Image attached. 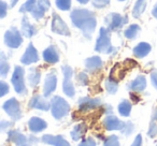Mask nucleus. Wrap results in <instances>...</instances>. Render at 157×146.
I'll return each mask as SVG.
<instances>
[{
  "label": "nucleus",
  "mask_w": 157,
  "mask_h": 146,
  "mask_svg": "<svg viewBox=\"0 0 157 146\" xmlns=\"http://www.w3.org/2000/svg\"><path fill=\"white\" fill-rule=\"evenodd\" d=\"M57 85V77L54 71L50 72L45 77L44 80V86H43V96L48 97L55 92Z\"/></svg>",
  "instance_id": "11"
},
{
  "label": "nucleus",
  "mask_w": 157,
  "mask_h": 146,
  "mask_svg": "<svg viewBox=\"0 0 157 146\" xmlns=\"http://www.w3.org/2000/svg\"><path fill=\"white\" fill-rule=\"evenodd\" d=\"M147 135L150 137H154L157 135V125L155 122H151L150 127H148V131H147Z\"/></svg>",
  "instance_id": "37"
},
{
  "label": "nucleus",
  "mask_w": 157,
  "mask_h": 146,
  "mask_svg": "<svg viewBox=\"0 0 157 146\" xmlns=\"http://www.w3.org/2000/svg\"><path fill=\"white\" fill-rule=\"evenodd\" d=\"M28 127L29 130L33 133H38L46 129L48 124H46L45 120H43L40 117H31L28 122Z\"/></svg>",
  "instance_id": "18"
},
{
  "label": "nucleus",
  "mask_w": 157,
  "mask_h": 146,
  "mask_svg": "<svg viewBox=\"0 0 157 146\" xmlns=\"http://www.w3.org/2000/svg\"><path fill=\"white\" fill-rule=\"evenodd\" d=\"M151 81H152L153 86L157 89V70L156 69L151 72Z\"/></svg>",
  "instance_id": "41"
},
{
  "label": "nucleus",
  "mask_w": 157,
  "mask_h": 146,
  "mask_svg": "<svg viewBox=\"0 0 157 146\" xmlns=\"http://www.w3.org/2000/svg\"><path fill=\"white\" fill-rule=\"evenodd\" d=\"M42 57H43L44 61L48 63H56L59 60V54L58 51L55 46H48V48L43 51L42 53Z\"/></svg>",
  "instance_id": "19"
},
{
  "label": "nucleus",
  "mask_w": 157,
  "mask_h": 146,
  "mask_svg": "<svg viewBox=\"0 0 157 146\" xmlns=\"http://www.w3.org/2000/svg\"><path fill=\"white\" fill-rule=\"evenodd\" d=\"M41 141L44 144L52 146H71L69 142L66 141L61 135H51V134H44L41 137Z\"/></svg>",
  "instance_id": "16"
},
{
  "label": "nucleus",
  "mask_w": 157,
  "mask_h": 146,
  "mask_svg": "<svg viewBox=\"0 0 157 146\" xmlns=\"http://www.w3.org/2000/svg\"><path fill=\"white\" fill-rule=\"evenodd\" d=\"M146 1H147V0H137V2H136L135 7H133V10H132L133 17L139 18L140 16L142 15V13H143L146 8V5H147Z\"/></svg>",
  "instance_id": "25"
},
{
  "label": "nucleus",
  "mask_w": 157,
  "mask_h": 146,
  "mask_svg": "<svg viewBox=\"0 0 157 146\" xmlns=\"http://www.w3.org/2000/svg\"><path fill=\"white\" fill-rule=\"evenodd\" d=\"M70 105L63 98L55 96L51 100V112L55 119H61L69 114Z\"/></svg>",
  "instance_id": "3"
},
{
  "label": "nucleus",
  "mask_w": 157,
  "mask_h": 146,
  "mask_svg": "<svg viewBox=\"0 0 157 146\" xmlns=\"http://www.w3.org/2000/svg\"><path fill=\"white\" fill-rule=\"evenodd\" d=\"M131 146H142V137H141V134H138L137 137H136L135 141H133V143L131 144Z\"/></svg>",
  "instance_id": "42"
},
{
  "label": "nucleus",
  "mask_w": 157,
  "mask_h": 146,
  "mask_svg": "<svg viewBox=\"0 0 157 146\" xmlns=\"http://www.w3.org/2000/svg\"><path fill=\"white\" fill-rule=\"evenodd\" d=\"M10 88H9V85H8L6 82L1 81L0 82V97H3L9 92Z\"/></svg>",
  "instance_id": "38"
},
{
  "label": "nucleus",
  "mask_w": 157,
  "mask_h": 146,
  "mask_svg": "<svg viewBox=\"0 0 157 146\" xmlns=\"http://www.w3.org/2000/svg\"><path fill=\"white\" fill-rule=\"evenodd\" d=\"M95 51L102 54H111L115 52V47L112 46L111 38H110V29L101 27L99 30V37L96 41Z\"/></svg>",
  "instance_id": "2"
},
{
  "label": "nucleus",
  "mask_w": 157,
  "mask_h": 146,
  "mask_svg": "<svg viewBox=\"0 0 157 146\" xmlns=\"http://www.w3.org/2000/svg\"><path fill=\"white\" fill-rule=\"evenodd\" d=\"M51 29L53 32L57 33L60 36H70V30L68 28L67 24L63 21V18L58 15L57 13H53L52 18V25H51Z\"/></svg>",
  "instance_id": "8"
},
{
  "label": "nucleus",
  "mask_w": 157,
  "mask_h": 146,
  "mask_svg": "<svg viewBox=\"0 0 157 146\" xmlns=\"http://www.w3.org/2000/svg\"><path fill=\"white\" fill-rule=\"evenodd\" d=\"M71 22L76 28L81 29L83 35L90 39L97 26V20L92 11L86 9H74L70 14Z\"/></svg>",
  "instance_id": "1"
},
{
  "label": "nucleus",
  "mask_w": 157,
  "mask_h": 146,
  "mask_svg": "<svg viewBox=\"0 0 157 146\" xmlns=\"http://www.w3.org/2000/svg\"><path fill=\"white\" fill-rule=\"evenodd\" d=\"M103 146H120V141H118V137L115 134L109 135L105 137L103 141Z\"/></svg>",
  "instance_id": "32"
},
{
  "label": "nucleus",
  "mask_w": 157,
  "mask_h": 146,
  "mask_svg": "<svg viewBox=\"0 0 157 146\" xmlns=\"http://www.w3.org/2000/svg\"><path fill=\"white\" fill-rule=\"evenodd\" d=\"M117 88H118V85H117V82L115 81L114 79L110 77L105 81V89L109 94L111 95H114L116 92H117Z\"/></svg>",
  "instance_id": "30"
},
{
  "label": "nucleus",
  "mask_w": 157,
  "mask_h": 146,
  "mask_svg": "<svg viewBox=\"0 0 157 146\" xmlns=\"http://www.w3.org/2000/svg\"><path fill=\"white\" fill-rule=\"evenodd\" d=\"M24 146H31V145H30V144H29V143H27L26 145H24Z\"/></svg>",
  "instance_id": "49"
},
{
  "label": "nucleus",
  "mask_w": 157,
  "mask_h": 146,
  "mask_svg": "<svg viewBox=\"0 0 157 146\" xmlns=\"http://www.w3.org/2000/svg\"><path fill=\"white\" fill-rule=\"evenodd\" d=\"M78 110L80 111H90V110L96 109L102 104L99 98H90V97H84L78 100Z\"/></svg>",
  "instance_id": "13"
},
{
  "label": "nucleus",
  "mask_w": 157,
  "mask_h": 146,
  "mask_svg": "<svg viewBox=\"0 0 157 146\" xmlns=\"http://www.w3.org/2000/svg\"><path fill=\"white\" fill-rule=\"evenodd\" d=\"M78 1L80 3H82V5H86V3H87L88 1H90V0H78Z\"/></svg>",
  "instance_id": "48"
},
{
  "label": "nucleus",
  "mask_w": 157,
  "mask_h": 146,
  "mask_svg": "<svg viewBox=\"0 0 157 146\" xmlns=\"http://www.w3.org/2000/svg\"><path fill=\"white\" fill-rule=\"evenodd\" d=\"M76 81L80 85H86L88 83V77L85 72H81L78 73V77H76Z\"/></svg>",
  "instance_id": "34"
},
{
  "label": "nucleus",
  "mask_w": 157,
  "mask_h": 146,
  "mask_svg": "<svg viewBox=\"0 0 157 146\" xmlns=\"http://www.w3.org/2000/svg\"><path fill=\"white\" fill-rule=\"evenodd\" d=\"M9 70H10V65L8 63L5 54L1 53L0 54V74H1V77H7V74L9 73Z\"/></svg>",
  "instance_id": "29"
},
{
  "label": "nucleus",
  "mask_w": 157,
  "mask_h": 146,
  "mask_svg": "<svg viewBox=\"0 0 157 146\" xmlns=\"http://www.w3.org/2000/svg\"><path fill=\"white\" fill-rule=\"evenodd\" d=\"M56 7L61 11H68L71 8V0H55Z\"/></svg>",
  "instance_id": "33"
},
{
  "label": "nucleus",
  "mask_w": 157,
  "mask_h": 146,
  "mask_svg": "<svg viewBox=\"0 0 157 146\" xmlns=\"http://www.w3.org/2000/svg\"><path fill=\"white\" fill-rule=\"evenodd\" d=\"M110 3V0H93V6L97 9H102Z\"/></svg>",
  "instance_id": "36"
},
{
  "label": "nucleus",
  "mask_w": 157,
  "mask_h": 146,
  "mask_svg": "<svg viewBox=\"0 0 157 146\" xmlns=\"http://www.w3.org/2000/svg\"><path fill=\"white\" fill-rule=\"evenodd\" d=\"M152 15L154 16L155 18H157V5L155 6L154 8H153V10H152Z\"/></svg>",
  "instance_id": "45"
},
{
  "label": "nucleus",
  "mask_w": 157,
  "mask_h": 146,
  "mask_svg": "<svg viewBox=\"0 0 157 146\" xmlns=\"http://www.w3.org/2000/svg\"><path fill=\"white\" fill-rule=\"evenodd\" d=\"M118 113L124 117H128L130 115L131 112V103L128 100H123L122 102L118 104Z\"/></svg>",
  "instance_id": "28"
},
{
  "label": "nucleus",
  "mask_w": 157,
  "mask_h": 146,
  "mask_svg": "<svg viewBox=\"0 0 157 146\" xmlns=\"http://www.w3.org/2000/svg\"><path fill=\"white\" fill-rule=\"evenodd\" d=\"M5 112L12 118L13 120H20L22 117V111H21L20 102L15 98H11L7 100L2 105Z\"/></svg>",
  "instance_id": "7"
},
{
  "label": "nucleus",
  "mask_w": 157,
  "mask_h": 146,
  "mask_svg": "<svg viewBox=\"0 0 157 146\" xmlns=\"http://www.w3.org/2000/svg\"><path fill=\"white\" fill-rule=\"evenodd\" d=\"M63 90L66 96L74 97L75 95V89H74L73 83H72V75H73V70L69 66H63Z\"/></svg>",
  "instance_id": "5"
},
{
  "label": "nucleus",
  "mask_w": 157,
  "mask_h": 146,
  "mask_svg": "<svg viewBox=\"0 0 157 146\" xmlns=\"http://www.w3.org/2000/svg\"><path fill=\"white\" fill-rule=\"evenodd\" d=\"M133 129H135V127H133L132 122H126L124 129L122 130V133L124 135H129V134H131V133H132Z\"/></svg>",
  "instance_id": "35"
},
{
  "label": "nucleus",
  "mask_w": 157,
  "mask_h": 146,
  "mask_svg": "<svg viewBox=\"0 0 157 146\" xmlns=\"http://www.w3.org/2000/svg\"><path fill=\"white\" fill-rule=\"evenodd\" d=\"M38 0H27L26 2L20 8L21 13H26V12H31L35 9L36 5H37Z\"/></svg>",
  "instance_id": "31"
},
{
  "label": "nucleus",
  "mask_w": 157,
  "mask_h": 146,
  "mask_svg": "<svg viewBox=\"0 0 157 146\" xmlns=\"http://www.w3.org/2000/svg\"><path fill=\"white\" fill-rule=\"evenodd\" d=\"M17 1H18V0H11V3H10V7L13 8L14 6H15L16 3H17Z\"/></svg>",
  "instance_id": "47"
},
{
  "label": "nucleus",
  "mask_w": 157,
  "mask_h": 146,
  "mask_svg": "<svg viewBox=\"0 0 157 146\" xmlns=\"http://www.w3.org/2000/svg\"><path fill=\"white\" fill-rule=\"evenodd\" d=\"M39 60V55H38V51L37 48L33 46V43H29L27 46L26 51L23 54L22 58H21V62L23 65H31V63H35Z\"/></svg>",
  "instance_id": "10"
},
{
  "label": "nucleus",
  "mask_w": 157,
  "mask_h": 146,
  "mask_svg": "<svg viewBox=\"0 0 157 146\" xmlns=\"http://www.w3.org/2000/svg\"><path fill=\"white\" fill-rule=\"evenodd\" d=\"M8 137L9 140L17 146H24L28 143V137L24 135L22 132L18 130H11L8 133Z\"/></svg>",
  "instance_id": "20"
},
{
  "label": "nucleus",
  "mask_w": 157,
  "mask_h": 146,
  "mask_svg": "<svg viewBox=\"0 0 157 146\" xmlns=\"http://www.w3.org/2000/svg\"><path fill=\"white\" fill-rule=\"evenodd\" d=\"M129 90L136 92H141L146 88V79L144 75H138L133 81H131L130 83L127 85Z\"/></svg>",
  "instance_id": "17"
},
{
  "label": "nucleus",
  "mask_w": 157,
  "mask_h": 146,
  "mask_svg": "<svg viewBox=\"0 0 157 146\" xmlns=\"http://www.w3.org/2000/svg\"><path fill=\"white\" fill-rule=\"evenodd\" d=\"M29 107L40 110V111H48L51 109V102H48L44 97L36 95L29 101Z\"/></svg>",
  "instance_id": "14"
},
{
  "label": "nucleus",
  "mask_w": 157,
  "mask_h": 146,
  "mask_svg": "<svg viewBox=\"0 0 157 146\" xmlns=\"http://www.w3.org/2000/svg\"><path fill=\"white\" fill-rule=\"evenodd\" d=\"M50 7H51L50 0H38L35 9H33L30 13L33 18L40 20V18L43 17L44 14L46 13V11L50 9Z\"/></svg>",
  "instance_id": "15"
},
{
  "label": "nucleus",
  "mask_w": 157,
  "mask_h": 146,
  "mask_svg": "<svg viewBox=\"0 0 157 146\" xmlns=\"http://www.w3.org/2000/svg\"><path fill=\"white\" fill-rule=\"evenodd\" d=\"M152 47L148 43L146 42H141L137 46H135L133 48V55H135L137 58H143V57L147 56L148 53L151 52Z\"/></svg>",
  "instance_id": "22"
},
{
  "label": "nucleus",
  "mask_w": 157,
  "mask_h": 146,
  "mask_svg": "<svg viewBox=\"0 0 157 146\" xmlns=\"http://www.w3.org/2000/svg\"><path fill=\"white\" fill-rule=\"evenodd\" d=\"M140 31H141V28H140L139 25L133 24V25H130V26L125 30L124 35L127 39L132 40V39H136V38H137V36L140 33Z\"/></svg>",
  "instance_id": "27"
},
{
  "label": "nucleus",
  "mask_w": 157,
  "mask_h": 146,
  "mask_svg": "<svg viewBox=\"0 0 157 146\" xmlns=\"http://www.w3.org/2000/svg\"><path fill=\"white\" fill-rule=\"evenodd\" d=\"M28 142H29V144H33V143L37 144L38 142H39V140H38L35 135H30V137H29V139H28Z\"/></svg>",
  "instance_id": "44"
},
{
  "label": "nucleus",
  "mask_w": 157,
  "mask_h": 146,
  "mask_svg": "<svg viewBox=\"0 0 157 146\" xmlns=\"http://www.w3.org/2000/svg\"><path fill=\"white\" fill-rule=\"evenodd\" d=\"M5 43L10 48H17L23 43V37L21 32L15 28L12 27L5 33Z\"/></svg>",
  "instance_id": "6"
},
{
  "label": "nucleus",
  "mask_w": 157,
  "mask_h": 146,
  "mask_svg": "<svg viewBox=\"0 0 157 146\" xmlns=\"http://www.w3.org/2000/svg\"><path fill=\"white\" fill-rule=\"evenodd\" d=\"M40 79H41V73L38 69H30L29 71V74H28V82L30 84V86L35 87L39 84Z\"/></svg>",
  "instance_id": "26"
},
{
  "label": "nucleus",
  "mask_w": 157,
  "mask_h": 146,
  "mask_svg": "<svg viewBox=\"0 0 157 146\" xmlns=\"http://www.w3.org/2000/svg\"><path fill=\"white\" fill-rule=\"evenodd\" d=\"M102 124H103V127H105L108 131H113V130L122 131L123 129H124L126 122L120 120L114 115H108L107 117L103 119Z\"/></svg>",
  "instance_id": "12"
},
{
  "label": "nucleus",
  "mask_w": 157,
  "mask_h": 146,
  "mask_svg": "<svg viewBox=\"0 0 157 146\" xmlns=\"http://www.w3.org/2000/svg\"><path fill=\"white\" fill-rule=\"evenodd\" d=\"M24 69L20 66H16L14 68L13 75H12L11 82L13 84L14 90L17 92L18 95H25L27 92L26 86H25L24 82Z\"/></svg>",
  "instance_id": "4"
},
{
  "label": "nucleus",
  "mask_w": 157,
  "mask_h": 146,
  "mask_svg": "<svg viewBox=\"0 0 157 146\" xmlns=\"http://www.w3.org/2000/svg\"><path fill=\"white\" fill-rule=\"evenodd\" d=\"M120 1H125V0H120Z\"/></svg>",
  "instance_id": "50"
},
{
  "label": "nucleus",
  "mask_w": 157,
  "mask_h": 146,
  "mask_svg": "<svg viewBox=\"0 0 157 146\" xmlns=\"http://www.w3.org/2000/svg\"><path fill=\"white\" fill-rule=\"evenodd\" d=\"M153 119L157 120V107H155L154 112H153Z\"/></svg>",
  "instance_id": "46"
},
{
  "label": "nucleus",
  "mask_w": 157,
  "mask_h": 146,
  "mask_svg": "<svg viewBox=\"0 0 157 146\" xmlns=\"http://www.w3.org/2000/svg\"><path fill=\"white\" fill-rule=\"evenodd\" d=\"M96 141L93 137H86L84 139L81 143L78 144V146H96Z\"/></svg>",
  "instance_id": "39"
},
{
  "label": "nucleus",
  "mask_w": 157,
  "mask_h": 146,
  "mask_svg": "<svg viewBox=\"0 0 157 146\" xmlns=\"http://www.w3.org/2000/svg\"><path fill=\"white\" fill-rule=\"evenodd\" d=\"M7 9H8V6L5 1H0V17L3 18L7 14Z\"/></svg>",
  "instance_id": "40"
},
{
  "label": "nucleus",
  "mask_w": 157,
  "mask_h": 146,
  "mask_svg": "<svg viewBox=\"0 0 157 146\" xmlns=\"http://www.w3.org/2000/svg\"><path fill=\"white\" fill-rule=\"evenodd\" d=\"M86 130H87V128H86L85 125H84V124H78L73 128V130L71 131L70 135H71V137H72V140H73V141H78V140H81L82 137H84Z\"/></svg>",
  "instance_id": "24"
},
{
  "label": "nucleus",
  "mask_w": 157,
  "mask_h": 146,
  "mask_svg": "<svg viewBox=\"0 0 157 146\" xmlns=\"http://www.w3.org/2000/svg\"><path fill=\"white\" fill-rule=\"evenodd\" d=\"M12 126V122H6V120H2V122H0V127H1V130L5 131L8 127H11Z\"/></svg>",
  "instance_id": "43"
},
{
  "label": "nucleus",
  "mask_w": 157,
  "mask_h": 146,
  "mask_svg": "<svg viewBox=\"0 0 157 146\" xmlns=\"http://www.w3.org/2000/svg\"><path fill=\"white\" fill-rule=\"evenodd\" d=\"M103 66V61L101 60L100 57L98 56H93L90 57L85 60V68L90 72H96L100 70Z\"/></svg>",
  "instance_id": "21"
},
{
  "label": "nucleus",
  "mask_w": 157,
  "mask_h": 146,
  "mask_svg": "<svg viewBox=\"0 0 157 146\" xmlns=\"http://www.w3.org/2000/svg\"><path fill=\"white\" fill-rule=\"evenodd\" d=\"M128 20L125 16H122L118 13H110L105 17V24L109 27L110 30H117L122 28L125 24H127Z\"/></svg>",
  "instance_id": "9"
},
{
  "label": "nucleus",
  "mask_w": 157,
  "mask_h": 146,
  "mask_svg": "<svg viewBox=\"0 0 157 146\" xmlns=\"http://www.w3.org/2000/svg\"><path fill=\"white\" fill-rule=\"evenodd\" d=\"M37 30L33 25L29 23L27 16H24L22 20V33L23 36H25L26 38H31L33 36L36 35Z\"/></svg>",
  "instance_id": "23"
}]
</instances>
